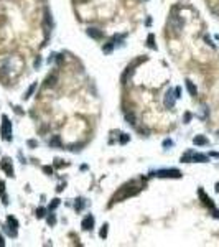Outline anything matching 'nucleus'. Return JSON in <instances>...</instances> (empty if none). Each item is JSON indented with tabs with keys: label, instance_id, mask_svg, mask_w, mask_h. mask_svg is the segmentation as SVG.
<instances>
[{
	"label": "nucleus",
	"instance_id": "nucleus-22",
	"mask_svg": "<svg viewBox=\"0 0 219 247\" xmlns=\"http://www.w3.org/2000/svg\"><path fill=\"white\" fill-rule=\"evenodd\" d=\"M107 227H109V226H107V224H104V226H102V229H101V232H99V236H101L102 239L107 237Z\"/></svg>",
	"mask_w": 219,
	"mask_h": 247
},
{
	"label": "nucleus",
	"instance_id": "nucleus-15",
	"mask_svg": "<svg viewBox=\"0 0 219 247\" xmlns=\"http://www.w3.org/2000/svg\"><path fill=\"white\" fill-rule=\"evenodd\" d=\"M125 120H127V124H135V114L133 112H125Z\"/></svg>",
	"mask_w": 219,
	"mask_h": 247
},
{
	"label": "nucleus",
	"instance_id": "nucleus-4",
	"mask_svg": "<svg viewBox=\"0 0 219 247\" xmlns=\"http://www.w3.org/2000/svg\"><path fill=\"white\" fill-rule=\"evenodd\" d=\"M0 168H2L8 176H13V167H12V161H10L8 158H3V160L0 161Z\"/></svg>",
	"mask_w": 219,
	"mask_h": 247
},
{
	"label": "nucleus",
	"instance_id": "nucleus-5",
	"mask_svg": "<svg viewBox=\"0 0 219 247\" xmlns=\"http://www.w3.org/2000/svg\"><path fill=\"white\" fill-rule=\"evenodd\" d=\"M170 23H171V27H173V30H175V31H180L183 28V20L180 18L178 15H171Z\"/></svg>",
	"mask_w": 219,
	"mask_h": 247
},
{
	"label": "nucleus",
	"instance_id": "nucleus-19",
	"mask_svg": "<svg viewBox=\"0 0 219 247\" xmlns=\"http://www.w3.org/2000/svg\"><path fill=\"white\" fill-rule=\"evenodd\" d=\"M181 161H185V163H188V161H193V152H188V153H185L181 157Z\"/></svg>",
	"mask_w": 219,
	"mask_h": 247
},
{
	"label": "nucleus",
	"instance_id": "nucleus-20",
	"mask_svg": "<svg viewBox=\"0 0 219 247\" xmlns=\"http://www.w3.org/2000/svg\"><path fill=\"white\" fill-rule=\"evenodd\" d=\"M114 41H111V43H107V45H104V46H102V51L104 53H111L112 49H114Z\"/></svg>",
	"mask_w": 219,
	"mask_h": 247
},
{
	"label": "nucleus",
	"instance_id": "nucleus-12",
	"mask_svg": "<svg viewBox=\"0 0 219 247\" xmlns=\"http://www.w3.org/2000/svg\"><path fill=\"white\" fill-rule=\"evenodd\" d=\"M56 81H58V77H56V74H49L46 77V81H45V86L51 87V86H56Z\"/></svg>",
	"mask_w": 219,
	"mask_h": 247
},
{
	"label": "nucleus",
	"instance_id": "nucleus-10",
	"mask_svg": "<svg viewBox=\"0 0 219 247\" xmlns=\"http://www.w3.org/2000/svg\"><path fill=\"white\" fill-rule=\"evenodd\" d=\"M198 193H199V196H201V199H203V203H204V204H206V206H209V208H214V204H213V201H211V199H209V198H208V196H206V193H204V191H203V189H199V191H198Z\"/></svg>",
	"mask_w": 219,
	"mask_h": 247
},
{
	"label": "nucleus",
	"instance_id": "nucleus-18",
	"mask_svg": "<svg viewBox=\"0 0 219 247\" xmlns=\"http://www.w3.org/2000/svg\"><path fill=\"white\" fill-rule=\"evenodd\" d=\"M35 89H36V83H33V84H31V86L30 87H28V91H27V92H25V99H28V97H30L31 96V94H33L35 92Z\"/></svg>",
	"mask_w": 219,
	"mask_h": 247
},
{
	"label": "nucleus",
	"instance_id": "nucleus-14",
	"mask_svg": "<svg viewBox=\"0 0 219 247\" xmlns=\"http://www.w3.org/2000/svg\"><path fill=\"white\" fill-rule=\"evenodd\" d=\"M147 45H148V46H150L152 49L157 48V45H155V35H153V33L148 35V38H147Z\"/></svg>",
	"mask_w": 219,
	"mask_h": 247
},
{
	"label": "nucleus",
	"instance_id": "nucleus-25",
	"mask_svg": "<svg viewBox=\"0 0 219 247\" xmlns=\"http://www.w3.org/2000/svg\"><path fill=\"white\" fill-rule=\"evenodd\" d=\"M48 224H49V226H55V224H56V217H55V214L48 216Z\"/></svg>",
	"mask_w": 219,
	"mask_h": 247
},
{
	"label": "nucleus",
	"instance_id": "nucleus-8",
	"mask_svg": "<svg viewBox=\"0 0 219 247\" xmlns=\"http://www.w3.org/2000/svg\"><path fill=\"white\" fill-rule=\"evenodd\" d=\"M61 145H63V142H61V139H59V135H53L51 140H49V147L51 148H59Z\"/></svg>",
	"mask_w": 219,
	"mask_h": 247
},
{
	"label": "nucleus",
	"instance_id": "nucleus-17",
	"mask_svg": "<svg viewBox=\"0 0 219 247\" xmlns=\"http://www.w3.org/2000/svg\"><path fill=\"white\" fill-rule=\"evenodd\" d=\"M7 222H8L10 227H15V229L18 227V221H17L13 216H8V217H7Z\"/></svg>",
	"mask_w": 219,
	"mask_h": 247
},
{
	"label": "nucleus",
	"instance_id": "nucleus-24",
	"mask_svg": "<svg viewBox=\"0 0 219 247\" xmlns=\"http://www.w3.org/2000/svg\"><path fill=\"white\" fill-rule=\"evenodd\" d=\"M129 139H130V137L127 135V133H120V143H127V142H129Z\"/></svg>",
	"mask_w": 219,
	"mask_h": 247
},
{
	"label": "nucleus",
	"instance_id": "nucleus-3",
	"mask_svg": "<svg viewBox=\"0 0 219 247\" xmlns=\"http://www.w3.org/2000/svg\"><path fill=\"white\" fill-rule=\"evenodd\" d=\"M175 91H171V89H168L167 92H165V99H163V104H165V107L167 109H173L175 107Z\"/></svg>",
	"mask_w": 219,
	"mask_h": 247
},
{
	"label": "nucleus",
	"instance_id": "nucleus-13",
	"mask_svg": "<svg viewBox=\"0 0 219 247\" xmlns=\"http://www.w3.org/2000/svg\"><path fill=\"white\" fill-rule=\"evenodd\" d=\"M193 161H198V163H206L208 157L203 153H193Z\"/></svg>",
	"mask_w": 219,
	"mask_h": 247
},
{
	"label": "nucleus",
	"instance_id": "nucleus-27",
	"mask_svg": "<svg viewBox=\"0 0 219 247\" xmlns=\"http://www.w3.org/2000/svg\"><path fill=\"white\" fill-rule=\"evenodd\" d=\"M43 171L46 173V175H51V173H53V167H43Z\"/></svg>",
	"mask_w": 219,
	"mask_h": 247
},
{
	"label": "nucleus",
	"instance_id": "nucleus-2",
	"mask_svg": "<svg viewBox=\"0 0 219 247\" xmlns=\"http://www.w3.org/2000/svg\"><path fill=\"white\" fill-rule=\"evenodd\" d=\"M152 176H158V178H181V171L180 170H158L152 173Z\"/></svg>",
	"mask_w": 219,
	"mask_h": 247
},
{
	"label": "nucleus",
	"instance_id": "nucleus-30",
	"mask_svg": "<svg viewBox=\"0 0 219 247\" xmlns=\"http://www.w3.org/2000/svg\"><path fill=\"white\" fill-rule=\"evenodd\" d=\"M180 94H181V89H180V87H176V89H175V96H176V99L180 97Z\"/></svg>",
	"mask_w": 219,
	"mask_h": 247
},
{
	"label": "nucleus",
	"instance_id": "nucleus-9",
	"mask_svg": "<svg viewBox=\"0 0 219 247\" xmlns=\"http://www.w3.org/2000/svg\"><path fill=\"white\" fill-rule=\"evenodd\" d=\"M186 89H188V92H189V96H193V97H195L196 96V94H198V89H196V86H195V84H193L191 83V81H186Z\"/></svg>",
	"mask_w": 219,
	"mask_h": 247
},
{
	"label": "nucleus",
	"instance_id": "nucleus-11",
	"mask_svg": "<svg viewBox=\"0 0 219 247\" xmlns=\"http://www.w3.org/2000/svg\"><path fill=\"white\" fill-rule=\"evenodd\" d=\"M193 143H195V145H208V139L206 137H203V135H196L195 139H193Z\"/></svg>",
	"mask_w": 219,
	"mask_h": 247
},
{
	"label": "nucleus",
	"instance_id": "nucleus-28",
	"mask_svg": "<svg viewBox=\"0 0 219 247\" xmlns=\"http://www.w3.org/2000/svg\"><path fill=\"white\" fill-rule=\"evenodd\" d=\"M38 145V142H36V140H28V147H31V148H35V147H36Z\"/></svg>",
	"mask_w": 219,
	"mask_h": 247
},
{
	"label": "nucleus",
	"instance_id": "nucleus-33",
	"mask_svg": "<svg viewBox=\"0 0 219 247\" xmlns=\"http://www.w3.org/2000/svg\"><path fill=\"white\" fill-rule=\"evenodd\" d=\"M216 191L219 193V183H217V185H216Z\"/></svg>",
	"mask_w": 219,
	"mask_h": 247
},
{
	"label": "nucleus",
	"instance_id": "nucleus-6",
	"mask_svg": "<svg viewBox=\"0 0 219 247\" xmlns=\"http://www.w3.org/2000/svg\"><path fill=\"white\" fill-rule=\"evenodd\" d=\"M87 35L94 40H102L104 38V31L99 30V28H87Z\"/></svg>",
	"mask_w": 219,
	"mask_h": 247
},
{
	"label": "nucleus",
	"instance_id": "nucleus-1",
	"mask_svg": "<svg viewBox=\"0 0 219 247\" xmlns=\"http://www.w3.org/2000/svg\"><path fill=\"white\" fill-rule=\"evenodd\" d=\"M0 133H2V139L3 140H12V122L8 120L7 115L2 117V127H0Z\"/></svg>",
	"mask_w": 219,
	"mask_h": 247
},
{
	"label": "nucleus",
	"instance_id": "nucleus-26",
	"mask_svg": "<svg viewBox=\"0 0 219 247\" xmlns=\"http://www.w3.org/2000/svg\"><path fill=\"white\" fill-rule=\"evenodd\" d=\"M3 195H5V183L0 181V196H3Z\"/></svg>",
	"mask_w": 219,
	"mask_h": 247
},
{
	"label": "nucleus",
	"instance_id": "nucleus-16",
	"mask_svg": "<svg viewBox=\"0 0 219 247\" xmlns=\"http://www.w3.org/2000/svg\"><path fill=\"white\" fill-rule=\"evenodd\" d=\"M86 206V201L83 199V198H79V199H76V204H74V208H76V211H81L83 208Z\"/></svg>",
	"mask_w": 219,
	"mask_h": 247
},
{
	"label": "nucleus",
	"instance_id": "nucleus-32",
	"mask_svg": "<svg viewBox=\"0 0 219 247\" xmlns=\"http://www.w3.org/2000/svg\"><path fill=\"white\" fill-rule=\"evenodd\" d=\"M0 245H5V241H3V237L0 236Z\"/></svg>",
	"mask_w": 219,
	"mask_h": 247
},
{
	"label": "nucleus",
	"instance_id": "nucleus-7",
	"mask_svg": "<svg viewBox=\"0 0 219 247\" xmlns=\"http://www.w3.org/2000/svg\"><path fill=\"white\" fill-rule=\"evenodd\" d=\"M81 226H83L84 231H89V229H92V227H94V217L91 216V214H89V216H86V217L83 219V222H81Z\"/></svg>",
	"mask_w": 219,
	"mask_h": 247
},
{
	"label": "nucleus",
	"instance_id": "nucleus-23",
	"mask_svg": "<svg viewBox=\"0 0 219 247\" xmlns=\"http://www.w3.org/2000/svg\"><path fill=\"white\" fill-rule=\"evenodd\" d=\"M58 206H59V199H58V198H55V199L49 203V209H56Z\"/></svg>",
	"mask_w": 219,
	"mask_h": 247
},
{
	"label": "nucleus",
	"instance_id": "nucleus-21",
	"mask_svg": "<svg viewBox=\"0 0 219 247\" xmlns=\"http://www.w3.org/2000/svg\"><path fill=\"white\" fill-rule=\"evenodd\" d=\"M45 216H46V209H45V208H38L36 209V217L41 219V217H45Z\"/></svg>",
	"mask_w": 219,
	"mask_h": 247
},
{
	"label": "nucleus",
	"instance_id": "nucleus-29",
	"mask_svg": "<svg viewBox=\"0 0 219 247\" xmlns=\"http://www.w3.org/2000/svg\"><path fill=\"white\" fill-rule=\"evenodd\" d=\"M189 120H191V114H189V112H186V114H185V124H188Z\"/></svg>",
	"mask_w": 219,
	"mask_h": 247
},
{
	"label": "nucleus",
	"instance_id": "nucleus-31",
	"mask_svg": "<svg viewBox=\"0 0 219 247\" xmlns=\"http://www.w3.org/2000/svg\"><path fill=\"white\" fill-rule=\"evenodd\" d=\"M163 145H165V147H171V145H173V142H171V140H165Z\"/></svg>",
	"mask_w": 219,
	"mask_h": 247
}]
</instances>
